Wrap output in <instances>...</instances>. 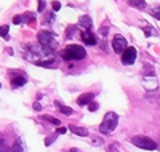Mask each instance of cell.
<instances>
[{"mask_svg": "<svg viewBox=\"0 0 160 152\" xmlns=\"http://www.w3.org/2000/svg\"><path fill=\"white\" fill-rule=\"evenodd\" d=\"M85 54L87 53H85L83 47H80V45H69L68 48L62 51V58L66 61H77V59H83Z\"/></svg>", "mask_w": 160, "mask_h": 152, "instance_id": "6da1fadb", "label": "cell"}, {"mask_svg": "<svg viewBox=\"0 0 160 152\" xmlns=\"http://www.w3.org/2000/svg\"><path fill=\"white\" fill-rule=\"evenodd\" d=\"M117 123H118V115L114 114V112H108L102 119V123H101L99 130L102 133H112L117 128Z\"/></svg>", "mask_w": 160, "mask_h": 152, "instance_id": "7a4b0ae2", "label": "cell"}, {"mask_svg": "<svg viewBox=\"0 0 160 152\" xmlns=\"http://www.w3.org/2000/svg\"><path fill=\"white\" fill-rule=\"evenodd\" d=\"M131 143L135 146H138V147H141V149H148V150H155L157 149V143L154 139H151V138H148V136H135L131 139Z\"/></svg>", "mask_w": 160, "mask_h": 152, "instance_id": "3957f363", "label": "cell"}, {"mask_svg": "<svg viewBox=\"0 0 160 152\" xmlns=\"http://www.w3.org/2000/svg\"><path fill=\"white\" fill-rule=\"evenodd\" d=\"M53 37H55V35H53L51 32H48V31H40L38 35H37L38 43L42 45L43 48H48L51 43H55V38H53Z\"/></svg>", "mask_w": 160, "mask_h": 152, "instance_id": "277c9868", "label": "cell"}, {"mask_svg": "<svg viewBox=\"0 0 160 152\" xmlns=\"http://www.w3.org/2000/svg\"><path fill=\"white\" fill-rule=\"evenodd\" d=\"M136 61V48L133 47H127V50L122 53V63L125 66H130Z\"/></svg>", "mask_w": 160, "mask_h": 152, "instance_id": "5b68a950", "label": "cell"}, {"mask_svg": "<svg viewBox=\"0 0 160 152\" xmlns=\"http://www.w3.org/2000/svg\"><path fill=\"white\" fill-rule=\"evenodd\" d=\"M127 40H125V37H122V35H115L114 37V40H112V48H114V51L115 53H123L125 50H127Z\"/></svg>", "mask_w": 160, "mask_h": 152, "instance_id": "8992f818", "label": "cell"}, {"mask_svg": "<svg viewBox=\"0 0 160 152\" xmlns=\"http://www.w3.org/2000/svg\"><path fill=\"white\" fill-rule=\"evenodd\" d=\"M26 82H28V77L22 75V74L13 75V77H11V87H13V88H19V87L26 85Z\"/></svg>", "mask_w": 160, "mask_h": 152, "instance_id": "52a82bcc", "label": "cell"}, {"mask_svg": "<svg viewBox=\"0 0 160 152\" xmlns=\"http://www.w3.org/2000/svg\"><path fill=\"white\" fill-rule=\"evenodd\" d=\"M93 98H95V94H93V93H83V94H80L77 98V104L78 106H88L93 101Z\"/></svg>", "mask_w": 160, "mask_h": 152, "instance_id": "ba28073f", "label": "cell"}, {"mask_svg": "<svg viewBox=\"0 0 160 152\" xmlns=\"http://www.w3.org/2000/svg\"><path fill=\"white\" fill-rule=\"evenodd\" d=\"M82 40L87 45H96V37L93 35L90 31H83L82 32Z\"/></svg>", "mask_w": 160, "mask_h": 152, "instance_id": "9c48e42d", "label": "cell"}, {"mask_svg": "<svg viewBox=\"0 0 160 152\" xmlns=\"http://www.w3.org/2000/svg\"><path fill=\"white\" fill-rule=\"evenodd\" d=\"M69 130L74 133V134H78V136H88V130L85 127H77V125H69Z\"/></svg>", "mask_w": 160, "mask_h": 152, "instance_id": "30bf717a", "label": "cell"}, {"mask_svg": "<svg viewBox=\"0 0 160 152\" xmlns=\"http://www.w3.org/2000/svg\"><path fill=\"white\" fill-rule=\"evenodd\" d=\"M78 24L82 26V27H85V29L88 31V29H91V24H93V21H91V18H90V16L83 15V16H80V18H78Z\"/></svg>", "mask_w": 160, "mask_h": 152, "instance_id": "8fae6325", "label": "cell"}, {"mask_svg": "<svg viewBox=\"0 0 160 152\" xmlns=\"http://www.w3.org/2000/svg\"><path fill=\"white\" fill-rule=\"evenodd\" d=\"M141 27H142V31L146 34V37H154L157 34V31L154 29V27H151L148 23H141Z\"/></svg>", "mask_w": 160, "mask_h": 152, "instance_id": "7c38bea8", "label": "cell"}, {"mask_svg": "<svg viewBox=\"0 0 160 152\" xmlns=\"http://www.w3.org/2000/svg\"><path fill=\"white\" fill-rule=\"evenodd\" d=\"M128 3L131 7H135V8H139V10L146 8V2H144V0H128Z\"/></svg>", "mask_w": 160, "mask_h": 152, "instance_id": "4fadbf2b", "label": "cell"}, {"mask_svg": "<svg viewBox=\"0 0 160 152\" xmlns=\"http://www.w3.org/2000/svg\"><path fill=\"white\" fill-rule=\"evenodd\" d=\"M56 106H58V109L61 110L62 114H66V115H72V109H71V107H68V106L61 104L59 101H56Z\"/></svg>", "mask_w": 160, "mask_h": 152, "instance_id": "5bb4252c", "label": "cell"}, {"mask_svg": "<svg viewBox=\"0 0 160 152\" xmlns=\"http://www.w3.org/2000/svg\"><path fill=\"white\" fill-rule=\"evenodd\" d=\"M22 21L29 23V24H34L35 23V15H34V13H24V15H22Z\"/></svg>", "mask_w": 160, "mask_h": 152, "instance_id": "9a60e30c", "label": "cell"}, {"mask_svg": "<svg viewBox=\"0 0 160 152\" xmlns=\"http://www.w3.org/2000/svg\"><path fill=\"white\" fill-rule=\"evenodd\" d=\"M11 152H24V147H22V141L21 139H16V143L13 144Z\"/></svg>", "mask_w": 160, "mask_h": 152, "instance_id": "2e32d148", "label": "cell"}, {"mask_svg": "<svg viewBox=\"0 0 160 152\" xmlns=\"http://www.w3.org/2000/svg\"><path fill=\"white\" fill-rule=\"evenodd\" d=\"M8 31H10V26H0V37H3L5 40H8L10 37H8Z\"/></svg>", "mask_w": 160, "mask_h": 152, "instance_id": "e0dca14e", "label": "cell"}, {"mask_svg": "<svg viewBox=\"0 0 160 152\" xmlns=\"http://www.w3.org/2000/svg\"><path fill=\"white\" fill-rule=\"evenodd\" d=\"M0 152H11V149L5 144V141L2 139V138H0Z\"/></svg>", "mask_w": 160, "mask_h": 152, "instance_id": "ac0fdd59", "label": "cell"}, {"mask_svg": "<svg viewBox=\"0 0 160 152\" xmlns=\"http://www.w3.org/2000/svg\"><path fill=\"white\" fill-rule=\"evenodd\" d=\"M151 15H152L154 18H157V19H160V7H157V8H154V10L151 11Z\"/></svg>", "mask_w": 160, "mask_h": 152, "instance_id": "d6986e66", "label": "cell"}, {"mask_svg": "<svg viewBox=\"0 0 160 152\" xmlns=\"http://www.w3.org/2000/svg\"><path fill=\"white\" fill-rule=\"evenodd\" d=\"M88 109L91 110V112H95V110H98V103H95V101H91V103L88 104Z\"/></svg>", "mask_w": 160, "mask_h": 152, "instance_id": "ffe728a7", "label": "cell"}, {"mask_svg": "<svg viewBox=\"0 0 160 152\" xmlns=\"http://www.w3.org/2000/svg\"><path fill=\"white\" fill-rule=\"evenodd\" d=\"M43 119H45V120H48V122H51V123H55V125H59V120H58V119H55V117H48V115H45Z\"/></svg>", "mask_w": 160, "mask_h": 152, "instance_id": "44dd1931", "label": "cell"}, {"mask_svg": "<svg viewBox=\"0 0 160 152\" xmlns=\"http://www.w3.org/2000/svg\"><path fill=\"white\" fill-rule=\"evenodd\" d=\"M43 8H45V0H38V13L43 11Z\"/></svg>", "mask_w": 160, "mask_h": 152, "instance_id": "7402d4cb", "label": "cell"}, {"mask_svg": "<svg viewBox=\"0 0 160 152\" xmlns=\"http://www.w3.org/2000/svg\"><path fill=\"white\" fill-rule=\"evenodd\" d=\"M22 23V16H15L13 18V24H21Z\"/></svg>", "mask_w": 160, "mask_h": 152, "instance_id": "603a6c76", "label": "cell"}, {"mask_svg": "<svg viewBox=\"0 0 160 152\" xmlns=\"http://www.w3.org/2000/svg\"><path fill=\"white\" fill-rule=\"evenodd\" d=\"M53 141H55V136H48L47 139H45V146H50Z\"/></svg>", "mask_w": 160, "mask_h": 152, "instance_id": "cb8c5ba5", "label": "cell"}, {"mask_svg": "<svg viewBox=\"0 0 160 152\" xmlns=\"http://www.w3.org/2000/svg\"><path fill=\"white\" fill-rule=\"evenodd\" d=\"M66 131H68V128H66V127H59V128L56 130V133H58V134H64Z\"/></svg>", "mask_w": 160, "mask_h": 152, "instance_id": "d4e9b609", "label": "cell"}, {"mask_svg": "<svg viewBox=\"0 0 160 152\" xmlns=\"http://www.w3.org/2000/svg\"><path fill=\"white\" fill-rule=\"evenodd\" d=\"M59 8H61V3H59V2H53V10L59 11Z\"/></svg>", "mask_w": 160, "mask_h": 152, "instance_id": "484cf974", "label": "cell"}, {"mask_svg": "<svg viewBox=\"0 0 160 152\" xmlns=\"http://www.w3.org/2000/svg\"><path fill=\"white\" fill-rule=\"evenodd\" d=\"M99 32H101V35L104 37L106 34H108V26H104V27H101V29H99Z\"/></svg>", "mask_w": 160, "mask_h": 152, "instance_id": "4316f807", "label": "cell"}, {"mask_svg": "<svg viewBox=\"0 0 160 152\" xmlns=\"http://www.w3.org/2000/svg\"><path fill=\"white\" fill-rule=\"evenodd\" d=\"M53 19H55V16H53V15H47V18H45L47 23H48V21H53Z\"/></svg>", "mask_w": 160, "mask_h": 152, "instance_id": "83f0119b", "label": "cell"}, {"mask_svg": "<svg viewBox=\"0 0 160 152\" xmlns=\"http://www.w3.org/2000/svg\"><path fill=\"white\" fill-rule=\"evenodd\" d=\"M34 109H35V110H40V109H42V106H40V103H34Z\"/></svg>", "mask_w": 160, "mask_h": 152, "instance_id": "f1b7e54d", "label": "cell"}, {"mask_svg": "<svg viewBox=\"0 0 160 152\" xmlns=\"http://www.w3.org/2000/svg\"><path fill=\"white\" fill-rule=\"evenodd\" d=\"M69 152H82V150H78V149H71Z\"/></svg>", "mask_w": 160, "mask_h": 152, "instance_id": "f546056e", "label": "cell"}]
</instances>
